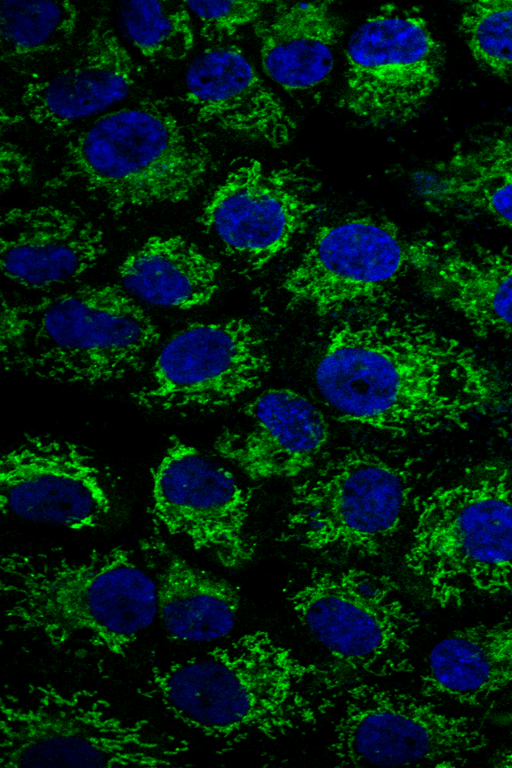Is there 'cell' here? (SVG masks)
Masks as SVG:
<instances>
[{
	"label": "cell",
	"mask_w": 512,
	"mask_h": 768,
	"mask_svg": "<svg viewBox=\"0 0 512 768\" xmlns=\"http://www.w3.org/2000/svg\"><path fill=\"white\" fill-rule=\"evenodd\" d=\"M0 570L5 631L53 647L79 643L125 657L158 617L153 574L140 554L122 547L82 555L11 551Z\"/></svg>",
	"instance_id": "3"
},
{
	"label": "cell",
	"mask_w": 512,
	"mask_h": 768,
	"mask_svg": "<svg viewBox=\"0 0 512 768\" xmlns=\"http://www.w3.org/2000/svg\"><path fill=\"white\" fill-rule=\"evenodd\" d=\"M264 1H189L184 2L199 25V33L208 42L221 43L240 29L256 24L266 6Z\"/></svg>",
	"instance_id": "30"
},
{
	"label": "cell",
	"mask_w": 512,
	"mask_h": 768,
	"mask_svg": "<svg viewBox=\"0 0 512 768\" xmlns=\"http://www.w3.org/2000/svg\"><path fill=\"white\" fill-rule=\"evenodd\" d=\"M306 161L270 166L236 160L204 203L203 229L249 270L283 255L319 210L321 188Z\"/></svg>",
	"instance_id": "13"
},
{
	"label": "cell",
	"mask_w": 512,
	"mask_h": 768,
	"mask_svg": "<svg viewBox=\"0 0 512 768\" xmlns=\"http://www.w3.org/2000/svg\"><path fill=\"white\" fill-rule=\"evenodd\" d=\"M345 57L341 104L367 126L414 119L440 81V44L415 7H378L351 34Z\"/></svg>",
	"instance_id": "11"
},
{
	"label": "cell",
	"mask_w": 512,
	"mask_h": 768,
	"mask_svg": "<svg viewBox=\"0 0 512 768\" xmlns=\"http://www.w3.org/2000/svg\"><path fill=\"white\" fill-rule=\"evenodd\" d=\"M136 74L131 54L107 20L98 17L80 56L62 71L25 84L20 104L34 124L62 130L123 101Z\"/></svg>",
	"instance_id": "20"
},
{
	"label": "cell",
	"mask_w": 512,
	"mask_h": 768,
	"mask_svg": "<svg viewBox=\"0 0 512 768\" xmlns=\"http://www.w3.org/2000/svg\"><path fill=\"white\" fill-rule=\"evenodd\" d=\"M0 162L2 192L31 181L32 163L14 143L2 142Z\"/></svg>",
	"instance_id": "31"
},
{
	"label": "cell",
	"mask_w": 512,
	"mask_h": 768,
	"mask_svg": "<svg viewBox=\"0 0 512 768\" xmlns=\"http://www.w3.org/2000/svg\"><path fill=\"white\" fill-rule=\"evenodd\" d=\"M119 15L130 43L147 59L179 61L194 47L192 16L184 2L123 1Z\"/></svg>",
	"instance_id": "28"
},
{
	"label": "cell",
	"mask_w": 512,
	"mask_h": 768,
	"mask_svg": "<svg viewBox=\"0 0 512 768\" xmlns=\"http://www.w3.org/2000/svg\"><path fill=\"white\" fill-rule=\"evenodd\" d=\"M287 601L346 675L389 677L414 670L417 613L390 576L360 568L314 570Z\"/></svg>",
	"instance_id": "9"
},
{
	"label": "cell",
	"mask_w": 512,
	"mask_h": 768,
	"mask_svg": "<svg viewBox=\"0 0 512 768\" xmlns=\"http://www.w3.org/2000/svg\"><path fill=\"white\" fill-rule=\"evenodd\" d=\"M314 378L339 420L395 437L464 427L512 407V383L487 360L391 305L342 313Z\"/></svg>",
	"instance_id": "1"
},
{
	"label": "cell",
	"mask_w": 512,
	"mask_h": 768,
	"mask_svg": "<svg viewBox=\"0 0 512 768\" xmlns=\"http://www.w3.org/2000/svg\"><path fill=\"white\" fill-rule=\"evenodd\" d=\"M341 702L329 751L342 765L454 767L489 743L474 718L398 689L359 680Z\"/></svg>",
	"instance_id": "10"
},
{
	"label": "cell",
	"mask_w": 512,
	"mask_h": 768,
	"mask_svg": "<svg viewBox=\"0 0 512 768\" xmlns=\"http://www.w3.org/2000/svg\"><path fill=\"white\" fill-rule=\"evenodd\" d=\"M0 489L3 513L74 530L98 527L113 509L95 457L50 436L26 437L2 456Z\"/></svg>",
	"instance_id": "16"
},
{
	"label": "cell",
	"mask_w": 512,
	"mask_h": 768,
	"mask_svg": "<svg viewBox=\"0 0 512 768\" xmlns=\"http://www.w3.org/2000/svg\"><path fill=\"white\" fill-rule=\"evenodd\" d=\"M413 183L432 209L484 216L512 229V124L461 144L418 170Z\"/></svg>",
	"instance_id": "22"
},
{
	"label": "cell",
	"mask_w": 512,
	"mask_h": 768,
	"mask_svg": "<svg viewBox=\"0 0 512 768\" xmlns=\"http://www.w3.org/2000/svg\"><path fill=\"white\" fill-rule=\"evenodd\" d=\"M78 19L79 10L69 1H1L2 59H27L61 49L74 35Z\"/></svg>",
	"instance_id": "27"
},
{
	"label": "cell",
	"mask_w": 512,
	"mask_h": 768,
	"mask_svg": "<svg viewBox=\"0 0 512 768\" xmlns=\"http://www.w3.org/2000/svg\"><path fill=\"white\" fill-rule=\"evenodd\" d=\"M118 273L126 292L137 299L188 310L215 296L220 265L180 235H154L125 257Z\"/></svg>",
	"instance_id": "26"
},
{
	"label": "cell",
	"mask_w": 512,
	"mask_h": 768,
	"mask_svg": "<svg viewBox=\"0 0 512 768\" xmlns=\"http://www.w3.org/2000/svg\"><path fill=\"white\" fill-rule=\"evenodd\" d=\"M185 102L198 122L274 148L288 144L296 131L282 101L233 45L208 47L190 62Z\"/></svg>",
	"instance_id": "18"
},
{
	"label": "cell",
	"mask_w": 512,
	"mask_h": 768,
	"mask_svg": "<svg viewBox=\"0 0 512 768\" xmlns=\"http://www.w3.org/2000/svg\"><path fill=\"white\" fill-rule=\"evenodd\" d=\"M347 676L256 630L152 666L138 693L191 730L235 746L313 727L341 701Z\"/></svg>",
	"instance_id": "2"
},
{
	"label": "cell",
	"mask_w": 512,
	"mask_h": 768,
	"mask_svg": "<svg viewBox=\"0 0 512 768\" xmlns=\"http://www.w3.org/2000/svg\"><path fill=\"white\" fill-rule=\"evenodd\" d=\"M404 566L440 608L512 597V470L482 462L414 503Z\"/></svg>",
	"instance_id": "6"
},
{
	"label": "cell",
	"mask_w": 512,
	"mask_h": 768,
	"mask_svg": "<svg viewBox=\"0 0 512 768\" xmlns=\"http://www.w3.org/2000/svg\"><path fill=\"white\" fill-rule=\"evenodd\" d=\"M5 369L65 383L121 379L142 368L160 338L151 317L116 285H89L12 304L2 297Z\"/></svg>",
	"instance_id": "4"
},
{
	"label": "cell",
	"mask_w": 512,
	"mask_h": 768,
	"mask_svg": "<svg viewBox=\"0 0 512 768\" xmlns=\"http://www.w3.org/2000/svg\"><path fill=\"white\" fill-rule=\"evenodd\" d=\"M244 430H225L214 441L218 455L253 480L296 478L317 463L328 442L323 414L287 388L263 391L243 409Z\"/></svg>",
	"instance_id": "17"
},
{
	"label": "cell",
	"mask_w": 512,
	"mask_h": 768,
	"mask_svg": "<svg viewBox=\"0 0 512 768\" xmlns=\"http://www.w3.org/2000/svg\"><path fill=\"white\" fill-rule=\"evenodd\" d=\"M331 5L275 2L269 16L255 24L263 69L286 91L312 90L330 75L342 32Z\"/></svg>",
	"instance_id": "25"
},
{
	"label": "cell",
	"mask_w": 512,
	"mask_h": 768,
	"mask_svg": "<svg viewBox=\"0 0 512 768\" xmlns=\"http://www.w3.org/2000/svg\"><path fill=\"white\" fill-rule=\"evenodd\" d=\"M0 232L3 274L29 289L75 279L107 251L96 224L54 205L10 209L1 216Z\"/></svg>",
	"instance_id": "19"
},
{
	"label": "cell",
	"mask_w": 512,
	"mask_h": 768,
	"mask_svg": "<svg viewBox=\"0 0 512 768\" xmlns=\"http://www.w3.org/2000/svg\"><path fill=\"white\" fill-rule=\"evenodd\" d=\"M425 244L386 218H343L317 229L281 287L292 307L342 314L380 302L405 273L417 272Z\"/></svg>",
	"instance_id": "12"
},
{
	"label": "cell",
	"mask_w": 512,
	"mask_h": 768,
	"mask_svg": "<svg viewBox=\"0 0 512 768\" xmlns=\"http://www.w3.org/2000/svg\"><path fill=\"white\" fill-rule=\"evenodd\" d=\"M139 554L156 580L158 617L172 640L201 644L230 634L240 607L234 586L194 567L160 540L143 541Z\"/></svg>",
	"instance_id": "23"
},
{
	"label": "cell",
	"mask_w": 512,
	"mask_h": 768,
	"mask_svg": "<svg viewBox=\"0 0 512 768\" xmlns=\"http://www.w3.org/2000/svg\"><path fill=\"white\" fill-rule=\"evenodd\" d=\"M0 705L2 767H166L190 749L91 689L32 683L6 689Z\"/></svg>",
	"instance_id": "7"
},
{
	"label": "cell",
	"mask_w": 512,
	"mask_h": 768,
	"mask_svg": "<svg viewBox=\"0 0 512 768\" xmlns=\"http://www.w3.org/2000/svg\"><path fill=\"white\" fill-rule=\"evenodd\" d=\"M270 368L266 341L248 320L197 322L162 345L131 397L152 410L222 408L257 389Z\"/></svg>",
	"instance_id": "14"
},
{
	"label": "cell",
	"mask_w": 512,
	"mask_h": 768,
	"mask_svg": "<svg viewBox=\"0 0 512 768\" xmlns=\"http://www.w3.org/2000/svg\"><path fill=\"white\" fill-rule=\"evenodd\" d=\"M491 762L494 767L512 768V748L499 751L494 755Z\"/></svg>",
	"instance_id": "32"
},
{
	"label": "cell",
	"mask_w": 512,
	"mask_h": 768,
	"mask_svg": "<svg viewBox=\"0 0 512 768\" xmlns=\"http://www.w3.org/2000/svg\"><path fill=\"white\" fill-rule=\"evenodd\" d=\"M512 686V616L451 631L430 650L420 692L478 707Z\"/></svg>",
	"instance_id": "24"
},
{
	"label": "cell",
	"mask_w": 512,
	"mask_h": 768,
	"mask_svg": "<svg viewBox=\"0 0 512 768\" xmlns=\"http://www.w3.org/2000/svg\"><path fill=\"white\" fill-rule=\"evenodd\" d=\"M412 472L366 448L336 452L293 486L282 540L314 552L379 555L403 521Z\"/></svg>",
	"instance_id": "8"
},
{
	"label": "cell",
	"mask_w": 512,
	"mask_h": 768,
	"mask_svg": "<svg viewBox=\"0 0 512 768\" xmlns=\"http://www.w3.org/2000/svg\"><path fill=\"white\" fill-rule=\"evenodd\" d=\"M417 272L425 293L475 333L512 338V254L427 240Z\"/></svg>",
	"instance_id": "21"
},
{
	"label": "cell",
	"mask_w": 512,
	"mask_h": 768,
	"mask_svg": "<svg viewBox=\"0 0 512 768\" xmlns=\"http://www.w3.org/2000/svg\"><path fill=\"white\" fill-rule=\"evenodd\" d=\"M214 167L206 142L168 107L100 115L66 141L49 189L77 187L114 214L188 200Z\"/></svg>",
	"instance_id": "5"
},
{
	"label": "cell",
	"mask_w": 512,
	"mask_h": 768,
	"mask_svg": "<svg viewBox=\"0 0 512 768\" xmlns=\"http://www.w3.org/2000/svg\"><path fill=\"white\" fill-rule=\"evenodd\" d=\"M459 29L476 62L512 82V0L465 3Z\"/></svg>",
	"instance_id": "29"
},
{
	"label": "cell",
	"mask_w": 512,
	"mask_h": 768,
	"mask_svg": "<svg viewBox=\"0 0 512 768\" xmlns=\"http://www.w3.org/2000/svg\"><path fill=\"white\" fill-rule=\"evenodd\" d=\"M251 499L228 468L176 438L153 471L155 524L226 568L242 567L256 553L248 530Z\"/></svg>",
	"instance_id": "15"
}]
</instances>
